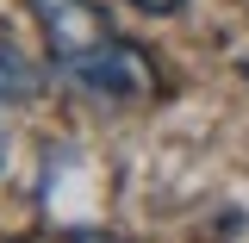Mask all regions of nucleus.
Wrapping results in <instances>:
<instances>
[{"label": "nucleus", "mask_w": 249, "mask_h": 243, "mask_svg": "<svg viewBox=\"0 0 249 243\" xmlns=\"http://www.w3.org/2000/svg\"><path fill=\"white\" fill-rule=\"evenodd\" d=\"M75 243H119V237H75Z\"/></svg>", "instance_id": "obj_4"}, {"label": "nucleus", "mask_w": 249, "mask_h": 243, "mask_svg": "<svg viewBox=\"0 0 249 243\" xmlns=\"http://www.w3.org/2000/svg\"><path fill=\"white\" fill-rule=\"evenodd\" d=\"M137 13H181V0H131Z\"/></svg>", "instance_id": "obj_3"}, {"label": "nucleus", "mask_w": 249, "mask_h": 243, "mask_svg": "<svg viewBox=\"0 0 249 243\" xmlns=\"http://www.w3.org/2000/svg\"><path fill=\"white\" fill-rule=\"evenodd\" d=\"M37 37L75 88L100 106H150L162 93L156 56L143 44H131L93 0H31Z\"/></svg>", "instance_id": "obj_1"}, {"label": "nucleus", "mask_w": 249, "mask_h": 243, "mask_svg": "<svg viewBox=\"0 0 249 243\" xmlns=\"http://www.w3.org/2000/svg\"><path fill=\"white\" fill-rule=\"evenodd\" d=\"M31 88H37V75H31L25 62H19L6 44H0V100H25Z\"/></svg>", "instance_id": "obj_2"}]
</instances>
